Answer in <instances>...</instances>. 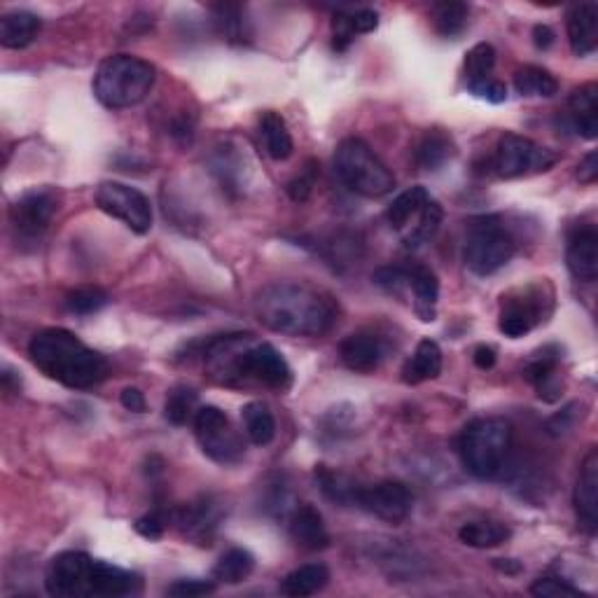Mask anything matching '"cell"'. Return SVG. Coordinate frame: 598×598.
<instances>
[{
  "instance_id": "8d00e7d4",
  "label": "cell",
  "mask_w": 598,
  "mask_h": 598,
  "mask_svg": "<svg viewBox=\"0 0 598 598\" xmlns=\"http://www.w3.org/2000/svg\"><path fill=\"white\" fill-rule=\"evenodd\" d=\"M316 477H318V484H321V491L332 500V503H339V505L353 503V496H356L358 486H353L349 479H344L342 475H335V472H330L325 465H321V468L316 470Z\"/></svg>"
},
{
  "instance_id": "1f68e13d",
  "label": "cell",
  "mask_w": 598,
  "mask_h": 598,
  "mask_svg": "<svg viewBox=\"0 0 598 598\" xmlns=\"http://www.w3.org/2000/svg\"><path fill=\"white\" fill-rule=\"evenodd\" d=\"M514 87L521 96H542L549 99L559 92V82L549 71L540 66H524L514 73Z\"/></svg>"
},
{
  "instance_id": "8fae6325",
  "label": "cell",
  "mask_w": 598,
  "mask_h": 598,
  "mask_svg": "<svg viewBox=\"0 0 598 598\" xmlns=\"http://www.w3.org/2000/svg\"><path fill=\"white\" fill-rule=\"evenodd\" d=\"M353 505L388 521V524H400L412 514L414 496L402 482H379L372 486H358Z\"/></svg>"
},
{
  "instance_id": "d590c367",
  "label": "cell",
  "mask_w": 598,
  "mask_h": 598,
  "mask_svg": "<svg viewBox=\"0 0 598 598\" xmlns=\"http://www.w3.org/2000/svg\"><path fill=\"white\" fill-rule=\"evenodd\" d=\"M164 414L173 426H185V423L194 419V414H197V393L187 386L173 388L169 398H166Z\"/></svg>"
},
{
  "instance_id": "e0dca14e",
  "label": "cell",
  "mask_w": 598,
  "mask_h": 598,
  "mask_svg": "<svg viewBox=\"0 0 598 598\" xmlns=\"http://www.w3.org/2000/svg\"><path fill=\"white\" fill-rule=\"evenodd\" d=\"M570 50L577 57H589L598 47V5L580 3L568 12Z\"/></svg>"
},
{
  "instance_id": "f546056e",
  "label": "cell",
  "mask_w": 598,
  "mask_h": 598,
  "mask_svg": "<svg viewBox=\"0 0 598 598\" xmlns=\"http://www.w3.org/2000/svg\"><path fill=\"white\" fill-rule=\"evenodd\" d=\"M454 150V141H451L447 134H442V131H430L419 143V148H416V162H419L421 169L435 171L454 157Z\"/></svg>"
},
{
  "instance_id": "f907efd6",
  "label": "cell",
  "mask_w": 598,
  "mask_h": 598,
  "mask_svg": "<svg viewBox=\"0 0 598 598\" xmlns=\"http://www.w3.org/2000/svg\"><path fill=\"white\" fill-rule=\"evenodd\" d=\"M496 568H498V570H503V573H507V575H514V573H519V570H521L519 563L503 561V559H498V561H496Z\"/></svg>"
},
{
  "instance_id": "277c9868",
  "label": "cell",
  "mask_w": 598,
  "mask_h": 598,
  "mask_svg": "<svg viewBox=\"0 0 598 598\" xmlns=\"http://www.w3.org/2000/svg\"><path fill=\"white\" fill-rule=\"evenodd\" d=\"M157 68L150 61L113 54L103 59L94 75V94L110 110H124L141 103L155 85Z\"/></svg>"
},
{
  "instance_id": "83f0119b",
  "label": "cell",
  "mask_w": 598,
  "mask_h": 598,
  "mask_svg": "<svg viewBox=\"0 0 598 598\" xmlns=\"http://www.w3.org/2000/svg\"><path fill=\"white\" fill-rule=\"evenodd\" d=\"M510 535V528L500 524V521H468V524H463L461 531H458V538H461L463 545L475 549L498 547L503 545Z\"/></svg>"
},
{
  "instance_id": "7dc6e473",
  "label": "cell",
  "mask_w": 598,
  "mask_h": 598,
  "mask_svg": "<svg viewBox=\"0 0 598 598\" xmlns=\"http://www.w3.org/2000/svg\"><path fill=\"white\" fill-rule=\"evenodd\" d=\"M120 400H122V407L129 409V412L134 414L145 412V395L138 391V388H124Z\"/></svg>"
},
{
  "instance_id": "f6af8a7d",
  "label": "cell",
  "mask_w": 598,
  "mask_h": 598,
  "mask_svg": "<svg viewBox=\"0 0 598 598\" xmlns=\"http://www.w3.org/2000/svg\"><path fill=\"white\" fill-rule=\"evenodd\" d=\"M351 24L356 29V36H360V33H372L379 26V15L374 10H356L351 12Z\"/></svg>"
},
{
  "instance_id": "b9f144b4",
  "label": "cell",
  "mask_w": 598,
  "mask_h": 598,
  "mask_svg": "<svg viewBox=\"0 0 598 598\" xmlns=\"http://www.w3.org/2000/svg\"><path fill=\"white\" fill-rule=\"evenodd\" d=\"M316 176H318V166L314 162H309L307 171H302L295 180H290L288 194L292 197V201H307V197L311 194V187L316 183Z\"/></svg>"
},
{
  "instance_id": "4fadbf2b",
  "label": "cell",
  "mask_w": 598,
  "mask_h": 598,
  "mask_svg": "<svg viewBox=\"0 0 598 598\" xmlns=\"http://www.w3.org/2000/svg\"><path fill=\"white\" fill-rule=\"evenodd\" d=\"M545 316V297L535 288L524 290L521 297H503V309H500L498 328L505 337L519 339L531 332Z\"/></svg>"
},
{
  "instance_id": "ba28073f",
  "label": "cell",
  "mask_w": 598,
  "mask_h": 598,
  "mask_svg": "<svg viewBox=\"0 0 598 598\" xmlns=\"http://www.w3.org/2000/svg\"><path fill=\"white\" fill-rule=\"evenodd\" d=\"M194 435L201 444V451L220 465L239 463L246 454V444L236 433L229 416L220 407L206 405L194 414Z\"/></svg>"
},
{
  "instance_id": "cb8c5ba5",
  "label": "cell",
  "mask_w": 598,
  "mask_h": 598,
  "mask_svg": "<svg viewBox=\"0 0 598 598\" xmlns=\"http://www.w3.org/2000/svg\"><path fill=\"white\" fill-rule=\"evenodd\" d=\"M442 372V351L433 339H421L416 346L414 356L407 360L405 370H402V381L405 384H423V381H433Z\"/></svg>"
},
{
  "instance_id": "9c48e42d",
  "label": "cell",
  "mask_w": 598,
  "mask_h": 598,
  "mask_svg": "<svg viewBox=\"0 0 598 598\" xmlns=\"http://www.w3.org/2000/svg\"><path fill=\"white\" fill-rule=\"evenodd\" d=\"M559 162V155L549 148H542L531 138L519 134H503L498 138L496 155H493V171L500 178H521L531 173L549 171Z\"/></svg>"
},
{
  "instance_id": "d6986e66",
  "label": "cell",
  "mask_w": 598,
  "mask_h": 598,
  "mask_svg": "<svg viewBox=\"0 0 598 598\" xmlns=\"http://www.w3.org/2000/svg\"><path fill=\"white\" fill-rule=\"evenodd\" d=\"M568 120L573 129L587 141L598 136V87L596 82L577 87L568 99Z\"/></svg>"
},
{
  "instance_id": "74e56055",
  "label": "cell",
  "mask_w": 598,
  "mask_h": 598,
  "mask_svg": "<svg viewBox=\"0 0 598 598\" xmlns=\"http://www.w3.org/2000/svg\"><path fill=\"white\" fill-rule=\"evenodd\" d=\"M106 304H108V292L101 288H80V290H73L71 295L66 297L68 311H73V314H80V316L96 314V311H101Z\"/></svg>"
},
{
  "instance_id": "7a4b0ae2",
  "label": "cell",
  "mask_w": 598,
  "mask_h": 598,
  "mask_svg": "<svg viewBox=\"0 0 598 598\" xmlns=\"http://www.w3.org/2000/svg\"><path fill=\"white\" fill-rule=\"evenodd\" d=\"M45 587L57 598L129 596L141 591V577L85 552H64L50 561Z\"/></svg>"
},
{
  "instance_id": "5bb4252c",
  "label": "cell",
  "mask_w": 598,
  "mask_h": 598,
  "mask_svg": "<svg viewBox=\"0 0 598 598\" xmlns=\"http://www.w3.org/2000/svg\"><path fill=\"white\" fill-rule=\"evenodd\" d=\"M386 356V339L374 330H358L339 344V358H342V363L349 367L351 372L358 374H370L379 370Z\"/></svg>"
},
{
  "instance_id": "f35d334b",
  "label": "cell",
  "mask_w": 598,
  "mask_h": 598,
  "mask_svg": "<svg viewBox=\"0 0 598 598\" xmlns=\"http://www.w3.org/2000/svg\"><path fill=\"white\" fill-rule=\"evenodd\" d=\"M531 594L538 596V598H559V596H584L580 589L573 587V584L561 580V577H554V575H545V577H538L531 584Z\"/></svg>"
},
{
  "instance_id": "681fc988",
  "label": "cell",
  "mask_w": 598,
  "mask_h": 598,
  "mask_svg": "<svg viewBox=\"0 0 598 598\" xmlns=\"http://www.w3.org/2000/svg\"><path fill=\"white\" fill-rule=\"evenodd\" d=\"M475 365L479 367V370H491L493 365H496V351L491 349V346H477L475 351Z\"/></svg>"
},
{
  "instance_id": "ffe728a7",
  "label": "cell",
  "mask_w": 598,
  "mask_h": 598,
  "mask_svg": "<svg viewBox=\"0 0 598 598\" xmlns=\"http://www.w3.org/2000/svg\"><path fill=\"white\" fill-rule=\"evenodd\" d=\"M561 351L556 346H545V349L535 353V358L526 365L524 377L535 386V391L545 402L559 400L561 384L556 381V370H559Z\"/></svg>"
},
{
  "instance_id": "7bdbcfd3",
  "label": "cell",
  "mask_w": 598,
  "mask_h": 598,
  "mask_svg": "<svg viewBox=\"0 0 598 598\" xmlns=\"http://www.w3.org/2000/svg\"><path fill=\"white\" fill-rule=\"evenodd\" d=\"M164 528H166V517L162 510H155V512H148L145 517H141L136 521V531L143 535V538L148 540H159L164 535Z\"/></svg>"
},
{
  "instance_id": "e575fe53",
  "label": "cell",
  "mask_w": 598,
  "mask_h": 598,
  "mask_svg": "<svg viewBox=\"0 0 598 598\" xmlns=\"http://www.w3.org/2000/svg\"><path fill=\"white\" fill-rule=\"evenodd\" d=\"M493 66H496V50L489 43H477L465 54V78L468 87L482 85L486 80H493Z\"/></svg>"
},
{
  "instance_id": "9a60e30c",
  "label": "cell",
  "mask_w": 598,
  "mask_h": 598,
  "mask_svg": "<svg viewBox=\"0 0 598 598\" xmlns=\"http://www.w3.org/2000/svg\"><path fill=\"white\" fill-rule=\"evenodd\" d=\"M575 512L580 528L587 535H596L598 531V451L591 449L582 461L580 475L575 484Z\"/></svg>"
},
{
  "instance_id": "2e32d148",
  "label": "cell",
  "mask_w": 598,
  "mask_h": 598,
  "mask_svg": "<svg viewBox=\"0 0 598 598\" xmlns=\"http://www.w3.org/2000/svg\"><path fill=\"white\" fill-rule=\"evenodd\" d=\"M566 264L577 281L594 283L598 278V232L594 225H577L568 234Z\"/></svg>"
},
{
  "instance_id": "8992f818",
  "label": "cell",
  "mask_w": 598,
  "mask_h": 598,
  "mask_svg": "<svg viewBox=\"0 0 598 598\" xmlns=\"http://www.w3.org/2000/svg\"><path fill=\"white\" fill-rule=\"evenodd\" d=\"M335 171L351 192L367 199L386 197L395 187L391 169L374 155V150L363 138H344L337 145Z\"/></svg>"
},
{
  "instance_id": "5b68a950",
  "label": "cell",
  "mask_w": 598,
  "mask_h": 598,
  "mask_svg": "<svg viewBox=\"0 0 598 598\" xmlns=\"http://www.w3.org/2000/svg\"><path fill=\"white\" fill-rule=\"evenodd\" d=\"M465 470L477 479H496L512 451V426L498 416L468 423L458 442Z\"/></svg>"
},
{
  "instance_id": "bcb514c9",
  "label": "cell",
  "mask_w": 598,
  "mask_h": 598,
  "mask_svg": "<svg viewBox=\"0 0 598 598\" xmlns=\"http://www.w3.org/2000/svg\"><path fill=\"white\" fill-rule=\"evenodd\" d=\"M577 178L584 185H594L598 178V155L596 152H589L587 157L582 159L580 166H577Z\"/></svg>"
},
{
  "instance_id": "c3c4849f",
  "label": "cell",
  "mask_w": 598,
  "mask_h": 598,
  "mask_svg": "<svg viewBox=\"0 0 598 598\" xmlns=\"http://www.w3.org/2000/svg\"><path fill=\"white\" fill-rule=\"evenodd\" d=\"M533 43H535V47H538V50H549V47H552V43H554V31L545 24H538L533 29Z\"/></svg>"
},
{
  "instance_id": "7c38bea8",
  "label": "cell",
  "mask_w": 598,
  "mask_h": 598,
  "mask_svg": "<svg viewBox=\"0 0 598 598\" xmlns=\"http://www.w3.org/2000/svg\"><path fill=\"white\" fill-rule=\"evenodd\" d=\"M59 201L52 190H31L12 206V225L24 239H38L50 227Z\"/></svg>"
},
{
  "instance_id": "44dd1931",
  "label": "cell",
  "mask_w": 598,
  "mask_h": 598,
  "mask_svg": "<svg viewBox=\"0 0 598 598\" xmlns=\"http://www.w3.org/2000/svg\"><path fill=\"white\" fill-rule=\"evenodd\" d=\"M220 507L211 498H201L199 503H192L178 512V524L187 538H192L199 545H211V538L218 528Z\"/></svg>"
},
{
  "instance_id": "7402d4cb",
  "label": "cell",
  "mask_w": 598,
  "mask_h": 598,
  "mask_svg": "<svg viewBox=\"0 0 598 598\" xmlns=\"http://www.w3.org/2000/svg\"><path fill=\"white\" fill-rule=\"evenodd\" d=\"M409 290L414 295V311L423 323L437 318V299H440V281L428 267H409Z\"/></svg>"
},
{
  "instance_id": "d4e9b609",
  "label": "cell",
  "mask_w": 598,
  "mask_h": 598,
  "mask_svg": "<svg viewBox=\"0 0 598 598\" xmlns=\"http://www.w3.org/2000/svg\"><path fill=\"white\" fill-rule=\"evenodd\" d=\"M260 138H262L264 152H267L271 159H276V162L288 159L292 155V150H295L288 124H285L283 117L274 113V110H267V113L260 117Z\"/></svg>"
},
{
  "instance_id": "ac0fdd59",
  "label": "cell",
  "mask_w": 598,
  "mask_h": 598,
  "mask_svg": "<svg viewBox=\"0 0 598 598\" xmlns=\"http://www.w3.org/2000/svg\"><path fill=\"white\" fill-rule=\"evenodd\" d=\"M290 535L299 547L309 552H321L330 545V533L323 524L321 512L314 505H299L290 514Z\"/></svg>"
},
{
  "instance_id": "60d3db41",
  "label": "cell",
  "mask_w": 598,
  "mask_h": 598,
  "mask_svg": "<svg viewBox=\"0 0 598 598\" xmlns=\"http://www.w3.org/2000/svg\"><path fill=\"white\" fill-rule=\"evenodd\" d=\"M215 591V584L211 580H178L166 589V596L173 598H199L208 596Z\"/></svg>"
},
{
  "instance_id": "52a82bcc",
  "label": "cell",
  "mask_w": 598,
  "mask_h": 598,
  "mask_svg": "<svg viewBox=\"0 0 598 598\" xmlns=\"http://www.w3.org/2000/svg\"><path fill=\"white\" fill-rule=\"evenodd\" d=\"M517 253V241L500 218H479L470 225L463 260L475 276H491Z\"/></svg>"
},
{
  "instance_id": "d6a6232c",
  "label": "cell",
  "mask_w": 598,
  "mask_h": 598,
  "mask_svg": "<svg viewBox=\"0 0 598 598\" xmlns=\"http://www.w3.org/2000/svg\"><path fill=\"white\" fill-rule=\"evenodd\" d=\"M470 8L465 3H454V0H447V3L433 5V24L435 31L440 33L442 38H456L461 36L468 26Z\"/></svg>"
},
{
  "instance_id": "484cf974",
  "label": "cell",
  "mask_w": 598,
  "mask_h": 598,
  "mask_svg": "<svg viewBox=\"0 0 598 598\" xmlns=\"http://www.w3.org/2000/svg\"><path fill=\"white\" fill-rule=\"evenodd\" d=\"M330 580V570L323 566V563H307V566H299L292 570V573L285 575L281 582V591L285 596L302 598V596H314L318 591L325 589V584Z\"/></svg>"
},
{
  "instance_id": "4316f807",
  "label": "cell",
  "mask_w": 598,
  "mask_h": 598,
  "mask_svg": "<svg viewBox=\"0 0 598 598\" xmlns=\"http://www.w3.org/2000/svg\"><path fill=\"white\" fill-rule=\"evenodd\" d=\"M428 201H430V194L426 187H421V185L409 187V190L398 194V197L393 199V204L386 208L388 225H391L393 229H398V232H402V229L409 227V222H414L416 218H419V213L423 211V206H426Z\"/></svg>"
},
{
  "instance_id": "4dcf8cb0",
  "label": "cell",
  "mask_w": 598,
  "mask_h": 598,
  "mask_svg": "<svg viewBox=\"0 0 598 598\" xmlns=\"http://www.w3.org/2000/svg\"><path fill=\"white\" fill-rule=\"evenodd\" d=\"M253 568H255L253 554L243 547H234L229 549L227 554H222V559L215 563L213 577L225 584H239L253 573Z\"/></svg>"
},
{
  "instance_id": "ee69618b",
  "label": "cell",
  "mask_w": 598,
  "mask_h": 598,
  "mask_svg": "<svg viewBox=\"0 0 598 598\" xmlns=\"http://www.w3.org/2000/svg\"><path fill=\"white\" fill-rule=\"evenodd\" d=\"M468 89L475 96H479V99H486L491 103H503L507 99V87L498 80H486V82H482V85H475Z\"/></svg>"
},
{
  "instance_id": "836d02e7",
  "label": "cell",
  "mask_w": 598,
  "mask_h": 598,
  "mask_svg": "<svg viewBox=\"0 0 598 598\" xmlns=\"http://www.w3.org/2000/svg\"><path fill=\"white\" fill-rule=\"evenodd\" d=\"M444 211L442 206L437 204L435 199H430L423 211L419 213V218L414 220V225H409V232L405 234V248H419L423 243H428L433 236L437 234V229L442 225Z\"/></svg>"
},
{
  "instance_id": "f1b7e54d",
  "label": "cell",
  "mask_w": 598,
  "mask_h": 598,
  "mask_svg": "<svg viewBox=\"0 0 598 598\" xmlns=\"http://www.w3.org/2000/svg\"><path fill=\"white\" fill-rule=\"evenodd\" d=\"M243 423H246V435L255 447H267L276 437L274 414L264 402H248L243 407Z\"/></svg>"
},
{
  "instance_id": "3957f363",
  "label": "cell",
  "mask_w": 598,
  "mask_h": 598,
  "mask_svg": "<svg viewBox=\"0 0 598 598\" xmlns=\"http://www.w3.org/2000/svg\"><path fill=\"white\" fill-rule=\"evenodd\" d=\"M31 363L66 388H92L108 377V363L101 353L64 328L38 332L29 344Z\"/></svg>"
},
{
  "instance_id": "ab89813d",
  "label": "cell",
  "mask_w": 598,
  "mask_h": 598,
  "mask_svg": "<svg viewBox=\"0 0 598 598\" xmlns=\"http://www.w3.org/2000/svg\"><path fill=\"white\" fill-rule=\"evenodd\" d=\"M215 22L229 40H243V19L239 5H218L215 8Z\"/></svg>"
},
{
  "instance_id": "30bf717a",
  "label": "cell",
  "mask_w": 598,
  "mask_h": 598,
  "mask_svg": "<svg viewBox=\"0 0 598 598\" xmlns=\"http://www.w3.org/2000/svg\"><path fill=\"white\" fill-rule=\"evenodd\" d=\"M96 206L110 218L122 220L134 234H148L152 229V204L143 192L124 183H101L96 190Z\"/></svg>"
},
{
  "instance_id": "6da1fadb",
  "label": "cell",
  "mask_w": 598,
  "mask_h": 598,
  "mask_svg": "<svg viewBox=\"0 0 598 598\" xmlns=\"http://www.w3.org/2000/svg\"><path fill=\"white\" fill-rule=\"evenodd\" d=\"M255 314L278 335L321 337L335 325L339 304L330 292L309 283L278 281L257 292Z\"/></svg>"
},
{
  "instance_id": "603a6c76",
  "label": "cell",
  "mask_w": 598,
  "mask_h": 598,
  "mask_svg": "<svg viewBox=\"0 0 598 598\" xmlns=\"http://www.w3.org/2000/svg\"><path fill=\"white\" fill-rule=\"evenodd\" d=\"M40 26H43V22L33 12H8L0 19V45L8 47V50H24L36 40Z\"/></svg>"
}]
</instances>
